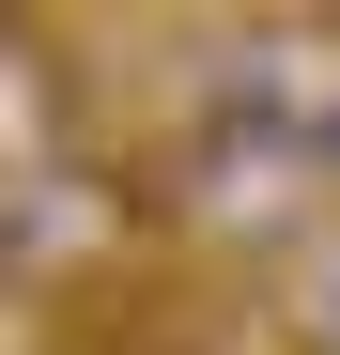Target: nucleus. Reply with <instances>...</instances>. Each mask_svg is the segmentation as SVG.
Returning <instances> with one entry per match:
<instances>
[]
</instances>
